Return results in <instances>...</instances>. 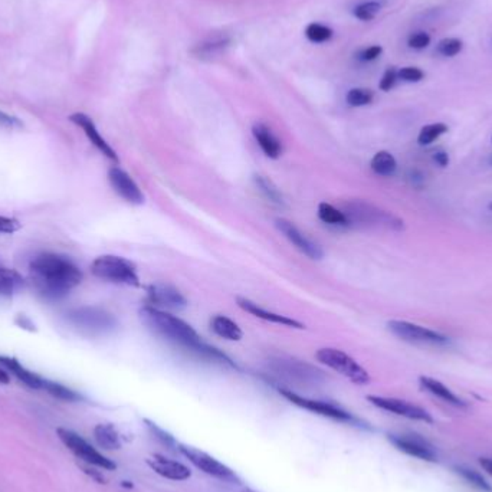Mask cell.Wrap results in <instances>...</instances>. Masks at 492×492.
<instances>
[{
    "mask_svg": "<svg viewBox=\"0 0 492 492\" xmlns=\"http://www.w3.org/2000/svg\"><path fill=\"white\" fill-rule=\"evenodd\" d=\"M398 77L405 82H420L425 78V72L416 67H405L398 71Z\"/></svg>",
    "mask_w": 492,
    "mask_h": 492,
    "instance_id": "38",
    "label": "cell"
},
{
    "mask_svg": "<svg viewBox=\"0 0 492 492\" xmlns=\"http://www.w3.org/2000/svg\"><path fill=\"white\" fill-rule=\"evenodd\" d=\"M371 170L383 177H390L396 173L398 170V162L391 153L388 152H379L371 159Z\"/></svg>",
    "mask_w": 492,
    "mask_h": 492,
    "instance_id": "27",
    "label": "cell"
},
{
    "mask_svg": "<svg viewBox=\"0 0 492 492\" xmlns=\"http://www.w3.org/2000/svg\"><path fill=\"white\" fill-rule=\"evenodd\" d=\"M317 360L323 363L324 366L330 367L331 370L340 373L350 381L356 384H367L370 383V374L364 367H362L352 356L347 353H344L342 350L338 349H320L315 354Z\"/></svg>",
    "mask_w": 492,
    "mask_h": 492,
    "instance_id": "7",
    "label": "cell"
},
{
    "mask_svg": "<svg viewBox=\"0 0 492 492\" xmlns=\"http://www.w3.org/2000/svg\"><path fill=\"white\" fill-rule=\"evenodd\" d=\"M29 281L45 300H61L82 281L81 269L67 257L42 254L29 264Z\"/></svg>",
    "mask_w": 492,
    "mask_h": 492,
    "instance_id": "2",
    "label": "cell"
},
{
    "mask_svg": "<svg viewBox=\"0 0 492 492\" xmlns=\"http://www.w3.org/2000/svg\"><path fill=\"white\" fill-rule=\"evenodd\" d=\"M479 464L486 472H489L492 475V459L491 458H481Z\"/></svg>",
    "mask_w": 492,
    "mask_h": 492,
    "instance_id": "46",
    "label": "cell"
},
{
    "mask_svg": "<svg viewBox=\"0 0 492 492\" xmlns=\"http://www.w3.org/2000/svg\"><path fill=\"white\" fill-rule=\"evenodd\" d=\"M254 181H255L258 190L265 196V198L271 203L278 205V206L284 205V196L271 179H268L267 176H262V174H257L254 177Z\"/></svg>",
    "mask_w": 492,
    "mask_h": 492,
    "instance_id": "29",
    "label": "cell"
},
{
    "mask_svg": "<svg viewBox=\"0 0 492 492\" xmlns=\"http://www.w3.org/2000/svg\"><path fill=\"white\" fill-rule=\"evenodd\" d=\"M69 120L77 124L88 137V140L94 144V147H96L98 150H100L107 159L113 160V162H118V156L114 152L113 147L104 140V137L100 134V131L96 130L94 121L84 113H75L69 117Z\"/></svg>",
    "mask_w": 492,
    "mask_h": 492,
    "instance_id": "17",
    "label": "cell"
},
{
    "mask_svg": "<svg viewBox=\"0 0 492 492\" xmlns=\"http://www.w3.org/2000/svg\"><path fill=\"white\" fill-rule=\"evenodd\" d=\"M147 300L150 306L159 310L180 311L187 307L184 295L173 285L164 282H156L147 288Z\"/></svg>",
    "mask_w": 492,
    "mask_h": 492,
    "instance_id": "13",
    "label": "cell"
},
{
    "mask_svg": "<svg viewBox=\"0 0 492 492\" xmlns=\"http://www.w3.org/2000/svg\"><path fill=\"white\" fill-rule=\"evenodd\" d=\"M383 52V47L380 45H373V46H369L366 49H363V51H360L357 54V58L363 62H371L374 60H377Z\"/></svg>",
    "mask_w": 492,
    "mask_h": 492,
    "instance_id": "42",
    "label": "cell"
},
{
    "mask_svg": "<svg viewBox=\"0 0 492 492\" xmlns=\"http://www.w3.org/2000/svg\"><path fill=\"white\" fill-rule=\"evenodd\" d=\"M11 381V377L9 374L4 370V369H0V383H4V384H8Z\"/></svg>",
    "mask_w": 492,
    "mask_h": 492,
    "instance_id": "47",
    "label": "cell"
},
{
    "mask_svg": "<svg viewBox=\"0 0 492 492\" xmlns=\"http://www.w3.org/2000/svg\"><path fill=\"white\" fill-rule=\"evenodd\" d=\"M342 213L346 215L349 220V228H384L390 230L405 229V222L401 218L363 201L344 203Z\"/></svg>",
    "mask_w": 492,
    "mask_h": 492,
    "instance_id": "3",
    "label": "cell"
},
{
    "mask_svg": "<svg viewBox=\"0 0 492 492\" xmlns=\"http://www.w3.org/2000/svg\"><path fill=\"white\" fill-rule=\"evenodd\" d=\"M374 100V92L369 88H353L347 92L346 101L352 107H364L371 104Z\"/></svg>",
    "mask_w": 492,
    "mask_h": 492,
    "instance_id": "33",
    "label": "cell"
},
{
    "mask_svg": "<svg viewBox=\"0 0 492 492\" xmlns=\"http://www.w3.org/2000/svg\"><path fill=\"white\" fill-rule=\"evenodd\" d=\"M140 320L150 331L167 340L169 342H173L174 346H179L183 350L191 353L193 356L209 363L236 369L233 362L226 354L206 344L202 337L196 332V330L181 318L172 315L164 310H159L152 306H144L140 310Z\"/></svg>",
    "mask_w": 492,
    "mask_h": 492,
    "instance_id": "1",
    "label": "cell"
},
{
    "mask_svg": "<svg viewBox=\"0 0 492 492\" xmlns=\"http://www.w3.org/2000/svg\"><path fill=\"white\" fill-rule=\"evenodd\" d=\"M91 272L100 279L128 285V286H138L140 278L137 275L135 265L121 257L116 255H103L98 257L92 265Z\"/></svg>",
    "mask_w": 492,
    "mask_h": 492,
    "instance_id": "5",
    "label": "cell"
},
{
    "mask_svg": "<svg viewBox=\"0 0 492 492\" xmlns=\"http://www.w3.org/2000/svg\"><path fill=\"white\" fill-rule=\"evenodd\" d=\"M398 81H399L398 69H396V68H393V67H390V68H387L386 72L383 74V77H381V79H380V84H379V88H380L381 91L387 92V91H390V89L395 88V85H396Z\"/></svg>",
    "mask_w": 492,
    "mask_h": 492,
    "instance_id": "39",
    "label": "cell"
},
{
    "mask_svg": "<svg viewBox=\"0 0 492 492\" xmlns=\"http://www.w3.org/2000/svg\"><path fill=\"white\" fill-rule=\"evenodd\" d=\"M408 45H409V47L415 49V51H422V49H426L430 45V36H429V33H426L423 30L415 32L409 36Z\"/></svg>",
    "mask_w": 492,
    "mask_h": 492,
    "instance_id": "37",
    "label": "cell"
},
{
    "mask_svg": "<svg viewBox=\"0 0 492 492\" xmlns=\"http://www.w3.org/2000/svg\"><path fill=\"white\" fill-rule=\"evenodd\" d=\"M108 180L111 187L116 190V193L121 198L131 203V205H142L144 203V194L141 193L137 183L133 180V177L124 172L123 169L114 166L108 172Z\"/></svg>",
    "mask_w": 492,
    "mask_h": 492,
    "instance_id": "16",
    "label": "cell"
},
{
    "mask_svg": "<svg viewBox=\"0 0 492 492\" xmlns=\"http://www.w3.org/2000/svg\"><path fill=\"white\" fill-rule=\"evenodd\" d=\"M67 321L85 335H104L117 328V318L101 307H79L67 313Z\"/></svg>",
    "mask_w": 492,
    "mask_h": 492,
    "instance_id": "4",
    "label": "cell"
},
{
    "mask_svg": "<svg viewBox=\"0 0 492 492\" xmlns=\"http://www.w3.org/2000/svg\"><path fill=\"white\" fill-rule=\"evenodd\" d=\"M252 134L258 141L261 150L269 159H278L282 155V144L279 138L272 133V130L267 124L257 123L252 128Z\"/></svg>",
    "mask_w": 492,
    "mask_h": 492,
    "instance_id": "20",
    "label": "cell"
},
{
    "mask_svg": "<svg viewBox=\"0 0 492 492\" xmlns=\"http://www.w3.org/2000/svg\"><path fill=\"white\" fill-rule=\"evenodd\" d=\"M211 327L216 335L229 341H239L243 335L240 327L225 315H215L211 320Z\"/></svg>",
    "mask_w": 492,
    "mask_h": 492,
    "instance_id": "24",
    "label": "cell"
},
{
    "mask_svg": "<svg viewBox=\"0 0 492 492\" xmlns=\"http://www.w3.org/2000/svg\"><path fill=\"white\" fill-rule=\"evenodd\" d=\"M179 451L189 459V462H191L196 468L201 469L202 472H205L213 478H218L220 481H225V482H230V483L239 482L237 475L230 468H228L226 465H223L222 462H219L218 459H215L209 454L202 452V451L191 448V447H184V445H179Z\"/></svg>",
    "mask_w": 492,
    "mask_h": 492,
    "instance_id": "11",
    "label": "cell"
},
{
    "mask_svg": "<svg viewBox=\"0 0 492 492\" xmlns=\"http://www.w3.org/2000/svg\"><path fill=\"white\" fill-rule=\"evenodd\" d=\"M276 228L289 240V243L293 245L295 250H298L301 254H304L310 259L318 261L324 257L321 246L317 245L314 240H311L308 236H306L292 222L286 219H278Z\"/></svg>",
    "mask_w": 492,
    "mask_h": 492,
    "instance_id": "15",
    "label": "cell"
},
{
    "mask_svg": "<svg viewBox=\"0 0 492 492\" xmlns=\"http://www.w3.org/2000/svg\"><path fill=\"white\" fill-rule=\"evenodd\" d=\"M488 209H489V211H491V212H492V202H491V203H489V205H488Z\"/></svg>",
    "mask_w": 492,
    "mask_h": 492,
    "instance_id": "49",
    "label": "cell"
},
{
    "mask_svg": "<svg viewBox=\"0 0 492 492\" xmlns=\"http://www.w3.org/2000/svg\"><path fill=\"white\" fill-rule=\"evenodd\" d=\"M42 388L46 390L49 395H52L54 398L64 401V402H78L82 399L77 391L71 390L69 387L60 384V383H55V381H51V380H46V379L42 380Z\"/></svg>",
    "mask_w": 492,
    "mask_h": 492,
    "instance_id": "30",
    "label": "cell"
},
{
    "mask_svg": "<svg viewBox=\"0 0 492 492\" xmlns=\"http://www.w3.org/2000/svg\"><path fill=\"white\" fill-rule=\"evenodd\" d=\"M388 331L401 338L402 341L412 344H430V346H447L451 342L449 337L440 334L435 330L401 320H391L387 323Z\"/></svg>",
    "mask_w": 492,
    "mask_h": 492,
    "instance_id": "8",
    "label": "cell"
},
{
    "mask_svg": "<svg viewBox=\"0 0 492 492\" xmlns=\"http://www.w3.org/2000/svg\"><path fill=\"white\" fill-rule=\"evenodd\" d=\"M145 423H147V427H149L150 433H152L157 440H160L162 444H164V445H167V447H172V445L176 444V440L173 439V436H170L167 432H164L163 429H160L156 423L149 422V420H145Z\"/></svg>",
    "mask_w": 492,
    "mask_h": 492,
    "instance_id": "40",
    "label": "cell"
},
{
    "mask_svg": "<svg viewBox=\"0 0 492 492\" xmlns=\"http://www.w3.org/2000/svg\"><path fill=\"white\" fill-rule=\"evenodd\" d=\"M381 11V4L376 2V0H367V2L359 4L353 9V15L356 19L362 22H370L373 21Z\"/></svg>",
    "mask_w": 492,
    "mask_h": 492,
    "instance_id": "34",
    "label": "cell"
},
{
    "mask_svg": "<svg viewBox=\"0 0 492 492\" xmlns=\"http://www.w3.org/2000/svg\"><path fill=\"white\" fill-rule=\"evenodd\" d=\"M433 162L439 166V167H442V169H445V167H448V164H449V156H448V153L447 152H436L435 155H433Z\"/></svg>",
    "mask_w": 492,
    "mask_h": 492,
    "instance_id": "44",
    "label": "cell"
},
{
    "mask_svg": "<svg viewBox=\"0 0 492 492\" xmlns=\"http://www.w3.org/2000/svg\"><path fill=\"white\" fill-rule=\"evenodd\" d=\"M22 228V223L15 219V218H8V216H0V233H15Z\"/></svg>",
    "mask_w": 492,
    "mask_h": 492,
    "instance_id": "41",
    "label": "cell"
},
{
    "mask_svg": "<svg viewBox=\"0 0 492 492\" xmlns=\"http://www.w3.org/2000/svg\"><path fill=\"white\" fill-rule=\"evenodd\" d=\"M242 492H259V491L252 489V488H243V491H242Z\"/></svg>",
    "mask_w": 492,
    "mask_h": 492,
    "instance_id": "48",
    "label": "cell"
},
{
    "mask_svg": "<svg viewBox=\"0 0 492 492\" xmlns=\"http://www.w3.org/2000/svg\"><path fill=\"white\" fill-rule=\"evenodd\" d=\"M229 45H230V39L226 36L212 38L199 45H196V47L193 49V54L194 57H198L201 60H212L220 55L222 52H225L229 47Z\"/></svg>",
    "mask_w": 492,
    "mask_h": 492,
    "instance_id": "23",
    "label": "cell"
},
{
    "mask_svg": "<svg viewBox=\"0 0 492 492\" xmlns=\"http://www.w3.org/2000/svg\"><path fill=\"white\" fill-rule=\"evenodd\" d=\"M334 32L331 28L313 22L306 28V38L313 43H324L332 38Z\"/></svg>",
    "mask_w": 492,
    "mask_h": 492,
    "instance_id": "35",
    "label": "cell"
},
{
    "mask_svg": "<svg viewBox=\"0 0 492 492\" xmlns=\"http://www.w3.org/2000/svg\"><path fill=\"white\" fill-rule=\"evenodd\" d=\"M57 432H58L60 439L65 444V447L71 452H74L75 457L82 459L84 462L94 465V466H98V468L107 469V471H114L117 468V465L111 459H108L107 457L98 452L95 448H92L85 439H82L75 432L68 430V429H62V427H60Z\"/></svg>",
    "mask_w": 492,
    "mask_h": 492,
    "instance_id": "10",
    "label": "cell"
},
{
    "mask_svg": "<svg viewBox=\"0 0 492 492\" xmlns=\"http://www.w3.org/2000/svg\"><path fill=\"white\" fill-rule=\"evenodd\" d=\"M367 401L374 405L376 408L395 413L412 420H420L425 423H433V418L430 416L429 412L422 409L420 406L412 405L406 401L395 399V398H383V396H367Z\"/></svg>",
    "mask_w": 492,
    "mask_h": 492,
    "instance_id": "14",
    "label": "cell"
},
{
    "mask_svg": "<svg viewBox=\"0 0 492 492\" xmlns=\"http://www.w3.org/2000/svg\"><path fill=\"white\" fill-rule=\"evenodd\" d=\"M449 130V127L445 123H433V124H427L425 127H422V130L419 131L418 135V142L420 145H429L433 141H436L440 135L447 134Z\"/></svg>",
    "mask_w": 492,
    "mask_h": 492,
    "instance_id": "31",
    "label": "cell"
},
{
    "mask_svg": "<svg viewBox=\"0 0 492 492\" xmlns=\"http://www.w3.org/2000/svg\"><path fill=\"white\" fill-rule=\"evenodd\" d=\"M464 47V42L458 38H445L437 42L436 45V52L442 57L447 58H454L457 57Z\"/></svg>",
    "mask_w": 492,
    "mask_h": 492,
    "instance_id": "36",
    "label": "cell"
},
{
    "mask_svg": "<svg viewBox=\"0 0 492 492\" xmlns=\"http://www.w3.org/2000/svg\"><path fill=\"white\" fill-rule=\"evenodd\" d=\"M318 218L321 222L330 226H337V228H349V220L346 215L342 213L341 209H337L335 206L323 202L318 205Z\"/></svg>",
    "mask_w": 492,
    "mask_h": 492,
    "instance_id": "28",
    "label": "cell"
},
{
    "mask_svg": "<svg viewBox=\"0 0 492 492\" xmlns=\"http://www.w3.org/2000/svg\"><path fill=\"white\" fill-rule=\"evenodd\" d=\"M281 395L289 401L293 405H297L306 410H310L313 413H317L320 416H324V418H330V419H334V420H338V422H344V423H352V425H360V420L357 418H354L350 412L347 410H344L340 406H335L332 403H328V402H321V401H314V399H308V398H304L301 395H297V393L292 391V390H288V388H278Z\"/></svg>",
    "mask_w": 492,
    "mask_h": 492,
    "instance_id": "9",
    "label": "cell"
},
{
    "mask_svg": "<svg viewBox=\"0 0 492 492\" xmlns=\"http://www.w3.org/2000/svg\"><path fill=\"white\" fill-rule=\"evenodd\" d=\"M147 465H149L156 474L170 481H186L191 476V472L186 465L169 459L163 455H155L147 459Z\"/></svg>",
    "mask_w": 492,
    "mask_h": 492,
    "instance_id": "19",
    "label": "cell"
},
{
    "mask_svg": "<svg viewBox=\"0 0 492 492\" xmlns=\"http://www.w3.org/2000/svg\"><path fill=\"white\" fill-rule=\"evenodd\" d=\"M390 444L398 448L399 451L405 452L409 457L426 461V462H436L437 455L435 448L429 444V442L419 435L415 433H391L387 436Z\"/></svg>",
    "mask_w": 492,
    "mask_h": 492,
    "instance_id": "12",
    "label": "cell"
},
{
    "mask_svg": "<svg viewBox=\"0 0 492 492\" xmlns=\"http://www.w3.org/2000/svg\"><path fill=\"white\" fill-rule=\"evenodd\" d=\"M269 369L274 371L275 376L295 384L317 386L325 380L324 371L306 362L295 359H274L269 363Z\"/></svg>",
    "mask_w": 492,
    "mask_h": 492,
    "instance_id": "6",
    "label": "cell"
},
{
    "mask_svg": "<svg viewBox=\"0 0 492 492\" xmlns=\"http://www.w3.org/2000/svg\"><path fill=\"white\" fill-rule=\"evenodd\" d=\"M0 364L5 366L12 374H15L28 387H30V388H42V380L43 379L39 377L38 374L29 371L28 369H25L16 359L0 356Z\"/></svg>",
    "mask_w": 492,
    "mask_h": 492,
    "instance_id": "22",
    "label": "cell"
},
{
    "mask_svg": "<svg viewBox=\"0 0 492 492\" xmlns=\"http://www.w3.org/2000/svg\"><path fill=\"white\" fill-rule=\"evenodd\" d=\"M237 306L246 311V313H250L252 314L254 317L257 318H261L264 321H269V323H274V324H279V325H284V327H289V328H297V330H304L306 325L297 320H293V318H289L286 315H281V314H276V313H272V311H268L262 307H259L257 303L248 300V298H242V297H237L236 300Z\"/></svg>",
    "mask_w": 492,
    "mask_h": 492,
    "instance_id": "18",
    "label": "cell"
},
{
    "mask_svg": "<svg viewBox=\"0 0 492 492\" xmlns=\"http://www.w3.org/2000/svg\"><path fill=\"white\" fill-rule=\"evenodd\" d=\"M23 124L21 123L19 118L6 114L4 111H0V128H6V130H15V128H22Z\"/></svg>",
    "mask_w": 492,
    "mask_h": 492,
    "instance_id": "43",
    "label": "cell"
},
{
    "mask_svg": "<svg viewBox=\"0 0 492 492\" xmlns=\"http://www.w3.org/2000/svg\"><path fill=\"white\" fill-rule=\"evenodd\" d=\"M94 436H95L96 444L104 449L116 451L121 448L120 435L113 425H98L94 429Z\"/></svg>",
    "mask_w": 492,
    "mask_h": 492,
    "instance_id": "25",
    "label": "cell"
},
{
    "mask_svg": "<svg viewBox=\"0 0 492 492\" xmlns=\"http://www.w3.org/2000/svg\"><path fill=\"white\" fill-rule=\"evenodd\" d=\"M410 180L415 186H420L423 183V174L419 170H412V176Z\"/></svg>",
    "mask_w": 492,
    "mask_h": 492,
    "instance_id": "45",
    "label": "cell"
},
{
    "mask_svg": "<svg viewBox=\"0 0 492 492\" xmlns=\"http://www.w3.org/2000/svg\"><path fill=\"white\" fill-rule=\"evenodd\" d=\"M419 383L422 386V388H425L426 391H429L430 395L442 399L444 402L457 406V408H466V402H464L459 396H457L452 390H449L444 383H440L436 379L427 377V376H422L419 377Z\"/></svg>",
    "mask_w": 492,
    "mask_h": 492,
    "instance_id": "21",
    "label": "cell"
},
{
    "mask_svg": "<svg viewBox=\"0 0 492 492\" xmlns=\"http://www.w3.org/2000/svg\"><path fill=\"white\" fill-rule=\"evenodd\" d=\"M454 469L458 475H461L474 488H476L482 492H492V486L489 485V482L481 474H478L475 469H469L465 466H457Z\"/></svg>",
    "mask_w": 492,
    "mask_h": 492,
    "instance_id": "32",
    "label": "cell"
},
{
    "mask_svg": "<svg viewBox=\"0 0 492 492\" xmlns=\"http://www.w3.org/2000/svg\"><path fill=\"white\" fill-rule=\"evenodd\" d=\"M23 285L25 279L18 271L0 267V295L11 297V295L22 289Z\"/></svg>",
    "mask_w": 492,
    "mask_h": 492,
    "instance_id": "26",
    "label": "cell"
}]
</instances>
